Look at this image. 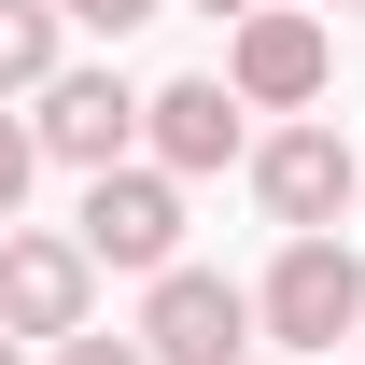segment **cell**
I'll list each match as a JSON object with an SVG mask.
<instances>
[{
	"mask_svg": "<svg viewBox=\"0 0 365 365\" xmlns=\"http://www.w3.org/2000/svg\"><path fill=\"white\" fill-rule=\"evenodd\" d=\"M253 323H267V351H323V365H337V337H365V267H351V239H337V225L281 239V267L253 281Z\"/></svg>",
	"mask_w": 365,
	"mask_h": 365,
	"instance_id": "cell-1",
	"label": "cell"
},
{
	"mask_svg": "<svg viewBox=\"0 0 365 365\" xmlns=\"http://www.w3.org/2000/svg\"><path fill=\"white\" fill-rule=\"evenodd\" d=\"M127 337L155 365H239V351H267V323H253V295H239L225 267H155V295H140Z\"/></svg>",
	"mask_w": 365,
	"mask_h": 365,
	"instance_id": "cell-2",
	"label": "cell"
},
{
	"mask_svg": "<svg viewBox=\"0 0 365 365\" xmlns=\"http://www.w3.org/2000/svg\"><path fill=\"white\" fill-rule=\"evenodd\" d=\"M71 239H85V267H182V182L169 169H85V211H71Z\"/></svg>",
	"mask_w": 365,
	"mask_h": 365,
	"instance_id": "cell-3",
	"label": "cell"
},
{
	"mask_svg": "<svg viewBox=\"0 0 365 365\" xmlns=\"http://www.w3.org/2000/svg\"><path fill=\"white\" fill-rule=\"evenodd\" d=\"M225 85H239V113H309V98L337 85V29H323V14H295V0L239 14V43H225Z\"/></svg>",
	"mask_w": 365,
	"mask_h": 365,
	"instance_id": "cell-4",
	"label": "cell"
},
{
	"mask_svg": "<svg viewBox=\"0 0 365 365\" xmlns=\"http://www.w3.org/2000/svg\"><path fill=\"white\" fill-rule=\"evenodd\" d=\"M85 309H98V267H85V239L0 225V337H85Z\"/></svg>",
	"mask_w": 365,
	"mask_h": 365,
	"instance_id": "cell-5",
	"label": "cell"
},
{
	"mask_svg": "<svg viewBox=\"0 0 365 365\" xmlns=\"http://www.w3.org/2000/svg\"><path fill=\"white\" fill-rule=\"evenodd\" d=\"M253 197H267V225H337V211H351L365 197V155L337 127H281V140H253Z\"/></svg>",
	"mask_w": 365,
	"mask_h": 365,
	"instance_id": "cell-6",
	"label": "cell"
},
{
	"mask_svg": "<svg viewBox=\"0 0 365 365\" xmlns=\"http://www.w3.org/2000/svg\"><path fill=\"white\" fill-rule=\"evenodd\" d=\"M29 140H43L56 169H127V140H140L127 71H56V85H43V113H29Z\"/></svg>",
	"mask_w": 365,
	"mask_h": 365,
	"instance_id": "cell-7",
	"label": "cell"
},
{
	"mask_svg": "<svg viewBox=\"0 0 365 365\" xmlns=\"http://www.w3.org/2000/svg\"><path fill=\"white\" fill-rule=\"evenodd\" d=\"M140 140H155V169H169V182L225 169V155H239V85H225V71H182V85H155V98H140Z\"/></svg>",
	"mask_w": 365,
	"mask_h": 365,
	"instance_id": "cell-8",
	"label": "cell"
},
{
	"mask_svg": "<svg viewBox=\"0 0 365 365\" xmlns=\"http://www.w3.org/2000/svg\"><path fill=\"white\" fill-rule=\"evenodd\" d=\"M56 29H71L56 0H0V98H43L56 71H71V56H56Z\"/></svg>",
	"mask_w": 365,
	"mask_h": 365,
	"instance_id": "cell-9",
	"label": "cell"
},
{
	"mask_svg": "<svg viewBox=\"0 0 365 365\" xmlns=\"http://www.w3.org/2000/svg\"><path fill=\"white\" fill-rule=\"evenodd\" d=\"M56 14H71V29H98V43H127L140 14H169V0H56Z\"/></svg>",
	"mask_w": 365,
	"mask_h": 365,
	"instance_id": "cell-10",
	"label": "cell"
},
{
	"mask_svg": "<svg viewBox=\"0 0 365 365\" xmlns=\"http://www.w3.org/2000/svg\"><path fill=\"white\" fill-rule=\"evenodd\" d=\"M29 169H43V140H29L14 113H0V225H14V197H29Z\"/></svg>",
	"mask_w": 365,
	"mask_h": 365,
	"instance_id": "cell-11",
	"label": "cell"
},
{
	"mask_svg": "<svg viewBox=\"0 0 365 365\" xmlns=\"http://www.w3.org/2000/svg\"><path fill=\"white\" fill-rule=\"evenodd\" d=\"M56 365H155V351H140V337H98V323H85V337H56Z\"/></svg>",
	"mask_w": 365,
	"mask_h": 365,
	"instance_id": "cell-12",
	"label": "cell"
},
{
	"mask_svg": "<svg viewBox=\"0 0 365 365\" xmlns=\"http://www.w3.org/2000/svg\"><path fill=\"white\" fill-rule=\"evenodd\" d=\"M197 14H225V29H239V14H267V0H197Z\"/></svg>",
	"mask_w": 365,
	"mask_h": 365,
	"instance_id": "cell-13",
	"label": "cell"
},
{
	"mask_svg": "<svg viewBox=\"0 0 365 365\" xmlns=\"http://www.w3.org/2000/svg\"><path fill=\"white\" fill-rule=\"evenodd\" d=\"M0 365H14V337H0Z\"/></svg>",
	"mask_w": 365,
	"mask_h": 365,
	"instance_id": "cell-14",
	"label": "cell"
},
{
	"mask_svg": "<svg viewBox=\"0 0 365 365\" xmlns=\"http://www.w3.org/2000/svg\"><path fill=\"white\" fill-rule=\"evenodd\" d=\"M351 211H365V197H351Z\"/></svg>",
	"mask_w": 365,
	"mask_h": 365,
	"instance_id": "cell-15",
	"label": "cell"
}]
</instances>
